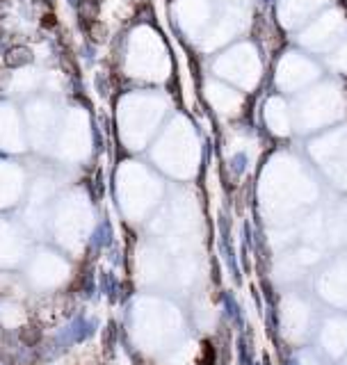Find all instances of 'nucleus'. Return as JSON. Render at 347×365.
Listing matches in <instances>:
<instances>
[{"label": "nucleus", "instance_id": "f03ea898", "mask_svg": "<svg viewBox=\"0 0 347 365\" xmlns=\"http://www.w3.org/2000/svg\"><path fill=\"white\" fill-rule=\"evenodd\" d=\"M19 338H21L23 344L35 347V344L39 342V338H42V329H37L35 324H28V326H23V329L19 331Z\"/></svg>", "mask_w": 347, "mask_h": 365}, {"label": "nucleus", "instance_id": "f257e3e1", "mask_svg": "<svg viewBox=\"0 0 347 365\" xmlns=\"http://www.w3.org/2000/svg\"><path fill=\"white\" fill-rule=\"evenodd\" d=\"M30 60H32V53H30V48H26V46H14V48H10L5 55V64L12 69L23 67V64H28Z\"/></svg>", "mask_w": 347, "mask_h": 365}, {"label": "nucleus", "instance_id": "7ed1b4c3", "mask_svg": "<svg viewBox=\"0 0 347 365\" xmlns=\"http://www.w3.org/2000/svg\"><path fill=\"white\" fill-rule=\"evenodd\" d=\"M96 12H99V5L94 0H83L80 3V16H83L85 21H94L96 19Z\"/></svg>", "mask_w": 347, "mask_h": 365}]
</instances>
